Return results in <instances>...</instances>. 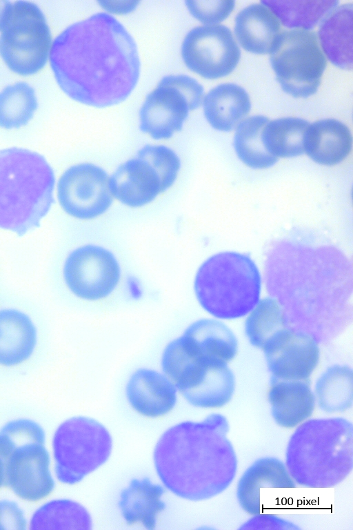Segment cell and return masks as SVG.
<instances>
[{
  "label": "cell",
  "instance_id": "obj_1",
  "mask_svg": "<svg viewBox=\"0 0 353 530\" xmlns=\"http://www.w3.org/2000/svg\"><path fill=\"white\" fill-rule=\"evenodd\" d=\"M49 57L61 89L73 100L96 108L123 101L139 78L134 39L105 12L66 28L52 42Z\"/></svg>",
  "mask_w": 353,
  "mask_h": 530
},
{
  "label": "cell",
  "instance_id": "obj_2",
  "mask_svg": "<svg viewBox=\"0 0 353 530\" xmlns=\"http://www.w3.org/2000/svg\"><path fill=\"white\" fill-rule=\"evenodd\" d=\"M228 431L226 418L219 413L166 429L153 451L155 471L163 487L190 501L208 500L224 491L237 471Z\"/></svg>",
  "mask_w": 353,
  "mask_h": 530
},
{
  "label": "cell",
  "instance_id": "obj_3",
  "mask_svg": "<svg viewBox=\"0 0 353 530\" xmlns=\"http://www.w3.org/2000/svg\"><path fill=\"white\" fill-rule=\"evenodd\" d=\"M285 466L295 482L329 488L343 481L353 467V425L343 418L302 422L291 435Z\"/></svg>",
  "mask_w": 353,
  "mask_h": 530
},
{
  "label": "cell",
  "instance_id": "obj_4",
  "mask_svg": "<svg viewBox=\"0 0 353 530\" xmlns=\"http://www.w3.org/2000/svg\"><path fill=\"white\" fill-rule=\"evenodd\" d=\"M55 177L41 155L0 150V228L23 236L40 226L53 202Z\"/></svg>",
  "mask_w": 353,
  "mask_h": 530
},
{
  "label": "cell",
  "instance_id": "obj_5",
  "mask_svg": "<svg viewBox=\"0 0 353 530\" xmlns=\"http://www.w3.org/2000/svg\"><path fill=\"white\" fill-rule=\"evenodd\" d=\"M261 279L250 257L223 252L208 258L199 268L194 290L201 307L212 316L241 317L258 303Z\"/></svg>",
  "mask_w": 353,
  "mask_h": 530
},
{
  "label": "cell",
  "instance_id": "obj_6",
  "mask_svg": "<svg viewBox=\"0 0 353 530\" xmlns=\"http://www.w3.org/2000/svg\"><path fill=\"white\" fill-rule=\"evenodd\" d=\"M48 446L57 481L72 486L108 460L112 438L101 422L78 415L61 422Z\"/></svg>",
  "mask_w": 353,
  "mask_h": 530
},
{
  "label": "cell",
  "instance_id": "obj_7",
  "mask_svg": "<svg viewBox=\"0 0 353 530\" xmlns=\"http://www.w3.org/2000/svg\"><path fill=\"white\" fill-rule=\"evenodd\" d=\"M0 55L13 72L28 76L46 64L52 36L44 14L34 3L9 1L0 21Z\"/></svg>",
  "mask_w": 353,
  "mask_h": 530
},
{
  "label": "cell",
  "instance_id": "obj_8",
  "mask_svg": "<svg viewBox=\"0 0 353 530\" xmlns=\"http://www.w3.org/2000/svg\"><path fill=\"white\" fill-rule=\"evenodd\" d=\"M270 62L282 89L297 98L314 94L326 59L314 32L292 29L281 32L270 51Z\"/></svg>",
  "mask_w": 353,
  "mask_h": 530
},
{
  "label": "cell",
  "instance_id": "obj_9",
  "mask_svg": "<svg viewBox=\"0 0 353 530\" xmlns=\"http://www.w3.org/2000/svg\"><path fill=\"white\" fill-rule=\"evenodd\" d=\"M203 86L184 75L163 77L139 111L140 130L156 140L168 139L182 129L189 111L203 99Z\"/></svg>",
  "mask_w": 353,
  "mask_h": 530
},
{
  "label": "cell",
  "instance_id": "obj_10",
  "mask_svg": "<svg viewBox=\"0 0 353 530\" xmlns=\"http://www.w3.org/2000/svg\"><path fill=\"white\" fill-rule=\"evenodd\" d=\"M121 276L120 264L108 249L85 244L72 251L63 266V278L68 289L85 301H99L112 293Z\"/></svg>",
  "mask_w": 353,
  "mask_h": 530
},
{
  "label": "cell",
  "instance_id": "obj_11",
  "mask_svg": "<svg viewBox=\"0 0 353 530\" xmlns=\"http://www.w3.org/2000/svg\"><path fill=\"white\" fill-rule=\"evenodd\" d=\"M4 461L5 487L16 499L38 504L51 496L57 481L47 442L17 446Z\"/></svg>",
  "mask_w": 353,
  "mask_h": 530
},
{
  "label": "cell",
  "instance_id": "obj_12",
  "mask_svg": "<svg viewBox=\"0 0 353 530\" xmlns=\"http://www.w3.org/2000/svg\"><path fill=\"white\" fill-rule=\"evenodd\" d=\"M110 176L101 167L81 163L66 169L57 183L59 203L68 215L92 220L105 214L113 201Z\"/></svg>",
  "mask_w": 353,
  "mask_h": 530
},
{
  "label": "cell",
  "instance_id": "obj_13",
  "mask_svg": "<svg viewBox=\"0 0 353 530\" xmlns=\"http://www.w3.org/2000/svg\"><path fill=\"white\" fill-rule=\"evenodd\" d=\"M186 66L200 76L214 79L231 73L241 57L230 30L223 25H205L192 29L181 45Z\"/></svg>",
  "mask_w": 353,
  "mask_h": 530
},
{
  "label": "cell",
  "instance_id": "obj_14",
  "mask_svg": "<svg viewBox=\"0 0 353 530\" xmlns=\"http://www.w3.org/2000/svg\"><path fill=\"white\" fill-rule=\"evenodd\" d=\"M261 349L270 380H308L319 360L315 337L290 326L277 332Z\"/></svg>",
  "mask_w": 353,
  "mask_h": 530
},
{
  "label": "cell",
  "instance_id": "obj_15",
  "mask_svg": "<svg viewBox=\"0 0 353 530\" xmlns=\"http://www.w3.org/2000/svg\"><path fill=\"white\" fill-rule=\"evenodd\" d=\"M109 186L113 198L132 208L145 206L166 192L157 170L137 154L117 167Z\"/></svg>",
  "mask_w": 353,
  "mask_h": 530
},
{
  "label": "cell",
  "instance_id": "obj_16",
  "mask_svg": "<svg viewBox=\"0 0 353 530\" xmlns=\"http://www.w3.org/2000/svg\"><path fill=\"white\" fill-rule=\"evenodd\" d=\"M177 389L163 373L139 368L129 377L125 396L130 406L142 416L156 418L169 413L177 402Z\"/></svg>",
  "mask_w": 353,
  "mask_h": 530
},
{
  "label": "cell",
  "instance_id": "obj_17",
  "mask_svg": "<svg viewBox=\"0 0 353 530\" xmlns=\"http://www.w3.org/2000/svg\"><path fill=\"white\" fill-rule=\"evenodd\" d=\"M38 344V330L32 319L14 308L0 309V366L14 367L27 362Z\"/></svg>",
  "mask_w": 353,
  "mask_h": 530
},
{
  "label": "cell",
  "instance_id": "obj_18",
  "mask_svg": "<svg viewBox=\"0 0 353 530\" xmlns=\"http://www.w3.org/2000/svg\"><path fill=\"white\" fill-rule=\"evenodd\" d=\"M296 482L284 463L276 458H262L250 466L239 480L236 497L241 508L250 515L261 513V489H292Z\"/></svg>",
  "mask_w": 353,
  "mask_h": 530
},
{
  "label": "cell",
  "instance_id": "obj_19",
  "mask_svg": "<svg viewBox=\"0 0 353 530\" xmlns=\"http://www.w3.org/2000/svg\"><path fill=\"white\" fill-rule=\"evenodd\" d=\"M268 401L275 422L281 427L294 428L313 413L315 396L308 380H270Z\"/></svg>",
  "mask_w": 353,
  "mask_h": 530
},
{
  "label": "cell",
  "instance_id": "obj_20",
  "mask_svg": "<svg viewBox=\"0 0 353 530\" xmlns=\"http://www.w3.org/2000/svg\"><path fill=\"white\" fill-rule=\"evenodd\" d=\"M165 487L147 477L134 478L120 493L118 506L129 525L140 524L154 529L159 515L165 509Z\"/></svg>",
  "mask_w": 353,
  "mask_h": 530
},
{
  "label": "cell",
  "instance_id": "obj_21",
  "mask_svg": "<svg viewBox=\"0 0 353 530\" xmlns=\"http://www.w3.org/2000/svg\"><path fill=\"white\" fill-rule=\"evenodd\" d=\"M352 137L343 123L326 119L309 125L305 137V152L315 162L334 166L350 153Z\"/></svg>",
  "mask_w": 353,
  "mask_h": 530
},
{
  "label": "cell",
  "instance_id": "obj_22",
  "mask_svg": "<svg viewBox=\"0 0 353 530\" xmlns=\"http://www.w3.org/2000/svg\"><path fill=\"white\" fill-rule=\"evenodd\" d=\"M234 32L245 50L265 54L270 52L281 32L276 16L261 3L245 7L236 15Z\"/></svg>",
  "mask_w": 353,
  "mask_h": 530
},
{
  "label": "cell",
  "instance_id": "obj_23",
  "mask_svg": "<svg viewBox=\"0 0 353 530\" xmlns=\"http://www.w3.org/2000/svg\"><path fill=\"white\" fill-rule=\"evenodd\" d=\"M191 351L199 357L228 362L236 355L237 340L223 323L201 319L190 324L181 335Z\"/></svg>",
  "mask_w": 353,
  "mask_h": 530
},
{
  "label": "cell",
  "instance_id": "obj_24",
  "mask_svg": "<svg viewBox=\"0 0 353 530\" xmlns=\"http://www.w3.org/2000/svg\"><path fill=\"white\" fill-rule=\"evenodd\" d=\"M352 3L334 8L321 21L319 37L328 59L336 66L352 68Z\"/></svg>",
  "mask_w": 353,
  "mask_h": 530
},
{
  "label": "cell",
  "instance_id": "obj_25",
  "mask_svg": "<svg viewBox=\"0 0 353 530\" xmlns=\"http://www.w3.org/2000/svg\"><path fill=\"white\" fill-rule=\"evenodd\" d=\"M205 117L212 127L230 131L249 113L251 104L248 92L234 84H220L203 98Z\"/></svg>",
  "mask_w": 353,
  "mask_h": 530
},
{
  "label": "cell",
  "instance_id": "obj_26",
  "mask_svg": "<svg viewBox=\"0 0 353 530\" xmlns=\"http://www.w3.org/2000/svg\"><path fill=\"white\" fill-rule=\"evenodd\" d=\"M92 518L79 502L67 498H48L28 516L30 530H90Z\"/></svg>",
  "mask_w": 353,
  "mask_h": 530
},
{
  "label": "cell",
  "instance_id": "obj_27",
  "mask_svg": "<svg viewBox=\"0 0 353 530\" xmlns=\"http://www.w3.org/2000/svg\"><path fill=\"white\" fill-rule=\"evenodd\" d=\"M234 389V375L227 363L213 360L209 362L198 384L182 396L194 407L220 408L230 402Z\"/></svg>",
  "mask_w": 353,
  "mask_h": 530
},
{
  "label": "cell",
  "instance_id": "obj_28",
  "mask_svg": "<svg viewBox=\"0 0 353 530\" xmlns=\"http://www.w3.org/2000/svg\"><path fill=\"white\" fill-rule=\"evenodd\" d=\"M352 369L347 365H333L319 377L315 399L321 410L328 413L345 412L353 402Z\"/></svg>",
  "mask_w": 353,
  "mask_h": 530
},
{
  "label": "cell",
  "instance_id": "obj_29",
  "mask_svg": "<svg viewBox=\"0 0 353 530\" xmlns=\"http://www.w3.org/2000/svg\"><path fill=\"white\" fill-rule=\"evenodd\" d=\"M309 125L307 121L296 117L269 121L262 132L263 145L276 158L301 155L305 152V137Z\"/></svg>",
  "mask_w": 353,
  "mask_h": 530
},
{
  "label": "cell",
  "instance_id": "obj_30",
  "mask_svg": "<svg viewBox=\"0 0 353 530\" xmlns=\"http://www.w3.org/2000/svg\"><path fill=\"white\" fill-rule=\"evenodd\" d=\"M268 121L266 117L255 115L238 125L234 138V150L241 161L250 168H268L278 160L267 151L262 141L263 130Z\"/></svg>",
  "mask_w": 353,
  "mask_h": 530
},
{
  "label": "cell",
  "instance_id": "obj_31",
  "mask_svg": "<svg viewBox=\"0 0 353 530\" xmlns=\"http://www.w3.org/2000/svg\"><path fill=\"white\" fill-rule=\"evenodd\" d=\"M286 27L310 30L334 8L339 1H261Z\"/></svg>",
  "mask_w": 353,
  "mask_h": 530
},
{
  "label": "cell",
  "instance_id": "obj_32",
  "mask_svg": "<svg viewBox=\"0 0 353 530\" xmlns=\"http://www.w3.org/2000/svg\"><path fill=\"white\" fill-rule=\"evenodd\" d=\"M38 107L34 90L26 82L9 85L0 92V127L14 129L26 126Z\"/></svg>",
  "mask_w": 353,
  "mask_h": 530
},
{
  "label": "cell",
  "instance_id": "obj_33",
  "mask_svg": "<svg viewBox=\"0 0 353 530\" xmlns=\"http://www.w3.org/2000/svg\"><path fill=\"white\" fill-rule=\"evenodd\" d=\"M251 311L245 331L254 346L262 349L277 332L289 326L282 306L273 298L261 300Z\"/></svg>",
  "mask_w": 353,
  "mask_h": 530
},
{
  "label": "cell",
  "instance_id": "obj_34",
  "mask_svg": "<svg viewBox=\"0 0 353 530\" xmlns=\"http://www.w3.org/2000/svg\"><path fill=\"white\" fill-rule=\"evenodd\" d=\"M30 442H48L46 431L38 421L19 417L0 426V456L4 460L17 446Z\"/></svg>",
  "mask_w": 353,
  "mask_h": 530
},
{
  "label": "cell",
  "instance_id": "obj_35",
  "mask_svg": "<svg viewBox=\"0 0 353 530\" xmlns=\"http://www.w3.org/2000/svg\"><path fill=\"white\" fill-rule=\"evenodd\" d=\"M137 155L148 161L157 170L166 191L174 184L181 168V160L173 150L163 145L147 144Z\"/></svg>",
  "mask_w": 353,
  "mask_h": 530
},
{
  "label": "cell",
  "instance_id": "obj_36",
  "mask_svg": "<svg viewBox=\"0 0 353 530\" xmlns=\"http://www.w3.org/2000/svg\"><path fill=\"white\" fill-rule=\"evenodd\" d=\"M185 3L194 18L208 25L224 20L234 7L233 1H185Z\"/></svg>",
  "mask_w": 353,
  "mask_h": 530
},
{
  "label": "cell",
  "instance_id": "obj_37",
  "mask_svg": "<svg viewBox=\"0 0 353 530\" xmlns=\"http://www.w3.org/2000/svg\"><path fill=\"white\" fill-rule=\"evenodd\" d=\"M28 528L27 516L20 501L14 498H0V530H24Z\"/></svg>",
  "mask_w": 353,
  "mask_h": 530
},
{
  "label": "cell",
  "instance_id": "obj_38",
  "mask_svg": "<svg viewBox=\"0 0 353 530\" xmlns=\"http://www.w3.org/2000/svg\"><path fill=\"white\" fill-rule=\"evenodd\" d=\"M240 529H297L289 521L272 515L257 514L243 524Z\"/></svg>",
  "mask_w": 353,
  "mask_h": 530
},
{
  "label": "cell",
  "instance_id": "obj_39",
  "mask_svg": "<svg viewBox=\"0 0 353 530\" xmlns=\"http://www.w3.org/2000/svg\"><path fill=\"white\" fill-rule=\"evenodd\" d=\"M101 6L106 10L116 14H125L134 10L138 1H99Z\"/></svg>",
  "mask_w": 353,
  "mask_h": 530
},
{
  "label": "cell",
  "instance_id": "obj_40",
  "mask_svg": "<svg viewBox=\"0 0 353 530\" xmlns=\"http://www.w3.org/2000/svg\"><path fill=\"white\" fill-rule=\"evenodd\" d=\"M128 287L131 295L134 298L141 296V288L138 281L134 277H130L128 281Z\"/></svg>",
  "mask_w": 353,
  "mask_h": 530
},
{
  "label": "cell",
  "instance_id": "obj_41",
  "mask_svg": "<svg viewBox=\"0 0 353 530\" xmlns=\"http://www.w3.org/2000/svg\"><path fill=\"white\" fill-rule=\"evenodd\" d=\"M5 487V461L0 456V491Z\"/></svg>",
  "mask_w": 353,
  "mask_h": 530
}]
</instances>
